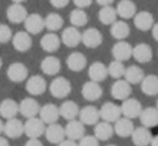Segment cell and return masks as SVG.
<instances>
[{
	"label": "cell",
	"instance_id": "obj_10",
	"mask_svg": "<svg viewBox=\"0 0 158 146\" xmlns=\"http://www.w3.org/2000/svg\"><path fill=\"white\" fill-rule=\"evenodd\" d=\"M40 119L44 123V125H52L56 124L59 118V109L54 103H46L40 109L39 112Z\"/></svg>",
	"mask_w": 158,
	"mask_h": 146
},
{
	"label": "cell",
	"instance_id": "obj_13",
	"mask_svg": "<svg viewBox=\"0 0 158 146\" xmlns=\"http://www.w3.org/2000/svg\"><path fill=\"white\" fill-rule=\"evenodd\" d=\"M80 121L83 125L86 126H94L99 123L100 115L99 110L94 105H86L83 109L80 110L79 113Z\"/></svg>",
	"mask_w": 158,
	"mask_h": 146
},
{
	"label": "cell",
	"instance_id": "obj_49",
	"mask_svg": "<svg viewBox=\"0 0 158 146\" xmlns=\"http://www.w3.org/2000/svg\"><path fill=\"white\" fill-rule=\"evenodd\" d=\"M0 146H10V143L6 138L0 136Z\"/></svg>",
	"mask_w": 158,
	"mask_h": 146
},
{
	"label": "cell",
	"instance_id": "obj_14",
	"mask_svg": "<svg viewBox=\"0 0 158 146\" xmlns=\"http://www.w3.org/2000/svg\"><path fill=\"white\" fill-rule=\"evenodd\" d=\"M3 133L10 139H19L24 134V124L19 118L8 119L3 125Z\"/></svg>",
	"mask_w": 158,
	"mask_h": 146
},
{
	"label": "cell",
	"instance_id": "obj_44",
	"mask_svg": "<svg viewBox=\"0 0 158 146\" xmlns=\"http://www.w3.org/2000/svg\"><path fill=\"white\" fill-rule=\"evenodd\" d=\"M50 3L56 9H63L68 6L69 1L68 0H51Z\"/></svg>",
	"mask_w": 158,
	"mask_h": 146
},
{
	"label": "cell",
	"instance_id": "obj_32",
	"mask_svg": "<svg viewBox=\"0 0 158 146\" xmlns=\"http://www.w3.org/2000/svg\"><path fill=\"white\" fill-rule=\"evenodd\" d=\"M116 14L119 15L122 18L129 19L132 18L135 14H137V6H135V2L131 0H122L117 3Z\"/></svg>",
	"mask_w": 158,
	"mask_h": 146
},
{
	"label": "cell",
	"instance_id": "obj_27",
	"mask_svg": "<svg viewBox=\"0 0 158 146\" xmlns=\"http://www.w3.org/2000/svg\"><path fill=\"white\" fill-rule=\"evenodd\" d=\"M131 139H132V143L135 146H148L152 142L153 136L148 128L138 127L133 130Z\"/></svg>",
	"mask_w": 158,
	"mask_h": 146
},
{
	"label": "cell",
	"instance_id": "obj_38",
	"mask_svg": "<svg viewBox=\"0 0 158 146\" xmlns=\"http://www.w3.org/2000/svg\"><path fill=\"white\" fill-rule=\"evenodd\" d=\"M116 10L112 6H103L98 12V18L100 23H102L103 25H112L113 23L116 22Z\"/></svg>",
	"mask_w": 158,
	"mask_h": 146
},
{
	"label": "cell",
	"instance_id": "obj_50",
	"mask_svg": "<svg viewBox=\"0 0 158 146\" xmlns=\"http://www.w3.org/2000/svg\"><path fill=\"white\" fill-rule=\"evenodd\" d=\"M151 146H158V136H154L152 139V142H151Z\"/></svg>",
	"mask_w": 158,
	"mask_h": 146
},
{
	"label": "cell",
	"instance_id": "obj_53",
	"mask_svg": "<svg viewBox=\"0 0 158 146\" xmlns=\"http://www.w3.org/2000/svg\"><path fill=\"white\" fill-rule=\"evenodd\" d=\"M106 146H116V145H114V144H109V145H106Z\"/></svg>",
	"mask_w": 158,
	"mask_h": 146
},
{
	"label": "cell",
	"instance_id": "obj_4",
	"mask_svg": "<svg viewBox=\"0 0 158 146\" xmlns=\"http://www.w3.org/2000/svg\"><path fill=\"white\" fill-rule=\"evenodd\" d=\"M27 16L28 12L25 6L21 4V1H15L6 9V18L13 24L24 23Z\"/></svg>",
	"mask_w": 158,
	"mask_h": 146
},
{
	"label": "cell",
	"instance_id": "obj_30",
	"mask_svg": "<svg viewBox=\"0 0 158 146\" xmlns=\"http://www.w3.org/2000/svg\"><path fill=\"white\" fill-rule=\"evenodd\" d=\"M114 132L121 138H128L131 136L133 130H135V126L133 123L131 121V119H128L126 117H121L115 123L114 127Z\"/></svg>",
	"mask_w": 158,
	"mask_h": 146
},
{
	"label": "cell",
	"instance_id": "obj_5",
	"mask_svg": "<svg viewBox=\"0 0 158 146\" xmlns=\"http://www.w3.org/2000/svg\"><path fill=\"white\" fill-rule=\"evenodd\" d=\"M102 34L97 28L90 27L81 34V42L88 48H96L102 44Z\"/></svg>",
	"mask_w": 158,
	"mask_h": 146
},
{
	"label": "cell",
	"instance_id": "obj_54",
	"mask_svg": "<svg viewBox=\"0 0 158 146\" xmlns=\"http://www.w3.org/2000/svg\"><path fill=\"white\" fill-rule=\"evenodd\" d=\"M156 109L158 110V100H157V107H156Z\"/></svg>",
	"mask_w": 158,
	"mask_h": 146
},
{
	"label": "cell",
	"instance_id": "obj_9",
	"mask_svg": "<svg viewBox=\"0 0 158 146\" xmlns=\"http://www.w3.org/2000/svg\"><path fill=\"white\" fill-rule=\"evenodd\" d=\"M40 109L41 107H40L39 102L33 98L23 99L19 104V113H21L27 119L37 116L40 112Z\"/></svg>",
	"mask_w": 158,
	"mask_h": 146
},
{
	"label": "cell",
	"instance_id": "obj_7",
	"mask_svg": "<svg viewBox=\"0 0 158 146\" xmlns=\"http://www.w3.org/2000/svg\"><path fill=\"white\" fill-rule=\"evenodd\" d=\"M6 75L9 79L13 83H22L28 77V69L22 63H13L9 66L6 70Z\"/></svg>",
	"mask_w": 158,
	"mask_h": 146
},
{
	"label": "cell",
	"instance_id": "obj_3",
	"mask_svg": "<svg viewBox=\"0 0 158 146\" xmlns=\"http://www.w3.org/2000/svg\"><path fill=\"white\" fill-rule=\"evenodd\" d=\"M100 118L103 119L106 123H116L121 118V107L114 102H106L101 105L99 110Z\"/></svg>",
	"mask_w": 158,
	"mask_h": 146
},
{
	"label": "cell",
	"instance_id": "obj_17",
	"mask_svg": "<svg viewBox=\"0 0 158 146\" xmlns=\"http://www.w3.org/2000/svg\"><path fill=\"white\" fill-rule=\"evenodd\" d=\"M46 140L52 144H59L64 140L66 134H64V128L59 124H52L48 125L45 128V132H44Z\"/></svg>",
	"mask_w": 158,
	"mask_h": 146
},
{
	"label": "cell",
	"instance_id": "obj_41",
	"mask_svg": "<svg viewBox=\"0 0 158 146\" xmlns=\"http://www.w3.org/2000/svg\"><path fill=\"white\" fill-rule=\"evenodd\" d=\"M12 29L6 24H0V43H8L12 40Z\"/></svg>",
	"mask_w": 158,
	"mask_h": 146
},
{
	"label": "cell",
	"instance_id": "obj_23",
	"mask_svg": "<svg viewBox=\"0 0 158 146\" xmlns=\"http://www.w3.org/2000/svg\"><path fill=\"white\" fill-rule=\"evenodd\" d=\"M60 41L68 47H75L81 43V32L73 26L67 27L61 32Z\"/></svg>",
	"mask_w": 158,
	"mask_h": 146
},
{
	"label": "cell",
	"instance_id": "obj_42",
	"mask_svg": "<svg viewBox=\"0 0 158 146\" xmlns=\"http://www.w3.org/2000/svg\"><path fill=\"white\" fill-rule=\"evenodd\" d=\"M77 146H99V141L94 136H84Z\"/></svg>",
	"mask_w": 158,
	"mask_h": 146
},
{
	"label": "cell",
	"instance_id": "obj_2",
	"mask_svg": "<svg viewBox=\"0 0 158 146\" xmlns=\"http://www.w3.org/2000/svg\"><path fill=\"white\" fill-rule=\"evenodd\" d=\"M45 125L38 117H33L26 120L24 124V133L29 139H39L45 132Z\"/></svg>",
	"mask_w": 158,
	"mask_h": 146
},
{
	"label": "cell",
	"instance_id": "obj_45",
	"mask_svg": "<svg viewBox=\"0 0 158 146\" xmlns=\"http://www.w3.org/2000/svg\"><path fill=\"white\" fill-rule=\"evenodd\" d=\"M25 146H43V143L39 140V139H29Z\"/></svg>",
	"mask_w": 158,
	"mask_h": 146
},
{
	"label": "cell",
	"instance_id": "obj_26",
	"mask_svg": "<svg viewBox=\"0 0 158 146\" xmlns=\"http://www.w3.org/2000/svg\"><path fill=\"white\" fill-rule=\"evenodd\" d=\"M60 38L55 32H48L45 34L40 40V45L42 50L48 53H54L58 51L60 46Z\"/></svg>",
	"mask_w": 158,
	"mask_h": 146
},
{
	"label": "cell",
	"instance_id": "obj_37",
	"mask_svg": "<svg viewBox=\"0 0 158 146\" xmlns=\"http://www.w3.org/2000/svg\"><path fill=\"white\" fill-rule=\"evenodd\" d=\"M64 26V18L58 13H48L44 18V28L51 32L58 31Z\"/></svg>",
	"mask_w": 158,
	"mask_h": 146
},
{
	"label": "cell",
	"instance_id": "obj_48",
	"mask_svg": "<svg viewBox=\"0 0 158 146\" xmlns=\"http://www.w3.org/2000/svg\"><path fill=\"white\" fill-rule=\"evenodd\" d=\"M152 34H153V38L158 42V23L155 24L152 28Z\"/></svg>",
	"mask_w": 158,
	"mask_h": 146
},
{
	"label": "cell",
	"instance_id": "obj_28",
	"mask_svg": "<svg viewBox=\"0 0 158 146\" xmlns=\"http://www.w3.org/2000/svg\"><path fill=\"white\" fill-rule=\"evenodd\" d=\"M41 71L46 75H56L61 69V63L57 57L48 56L41 61Z\"/></svg>",
	"mask_w": 158,
	"mask_h": 146
},
{
	"label": "cell",
	"instance_id": "obj_35",
	"mask_svg": "<svg viewBox=\"0 0 158 146\" xmlns=\"http://www.w3.org/2000/svg\"><path fill=\"white\" fill-rule=\"evenodd\" d=\"M125 81L128 84H133V85H137V84H141V82L144 79V71L143 69H141L138 66H129L128 68L125 70Z\"/></svg>",
	"mask_w": 158,
	"mask_h": 146
},
{
	"label": "cell",
	"instance_id": "obj_16",
	"mask_svg": "<svg viewBox=\"0 0 158 146\" xmlns=\"http://www.w3.org/2000/svg\"><path fill=\"white\" fill-rule=\"evenodd\" d=\"M26 90L31 96H40L46 90V81L41 75H33L27 79Z\"/></svg>",
	"mask_w": 158,
	"mask_h": 146
},
{
	"label": "cell",
	"instance_id": "obj_33",
	"mask_svg": "<svg viewBox=\"0 0 158 146\" xmlns=\"http://www.w3.org/2000/svg\"><path fill=\"white\" fill-rule=\"evenodd\" d=\"M141 90L146 96H156L158 95V76L150 74L144 76L141 82Z\"/></svg>",
	"mask_w": 158,
	"mask_h": 146
},
{
	"label": "cell",
	"instance_id": "obj_29",
	"mask_svg": "<svg viewBox=\"0 0 158 146\" xmlns=\"http://www.w3.org/2000/svg\"><path fill=\"white\" fill-rule=\"evenodd\" d=\"M19 114V103L13 99H4L0 103V115L4 119L15 118Z\"/></svg>",
	"mask_w": 158,
	"mask_h": 146
},
{
	"label": "cell",
	"instance_id": "obj_1",
	"mask_svg": "<svg viewBox=\"0 0 158 146\" xmlns=\"http://www.w3.org/2000/svg\"><path fill=\"white\" fill-rule=\"evenodd\" d=\"M71 83L64 76H57L50 84V92L54 98L64 99L71 92Z\"/></svg>",
	"mask_w": 158,
	"mask_h": 146
},
{
	"label": "cell",
	"instance_id": "obj_21",
	"mask_svg": "<svg viewBox=\"0 0 158 146\" xmlns=\"http://www.w3.org/2000/svg\"><path fill=\"white\" fill-rule=\"evenodd\" d=\"M82 96L87 101H97L102 96V87L98 83L88 81L82 86Z\"/></svg>",
	"mask_w": 158,
	"mask_h": 146
},
{
	"label": "cell",
	"instance_id": "obj_40",
	"mask_svg": "<svg viewBox=\"0 0 158 146\" xmlns=\"http://www.w3.org/2000/svg\"><path fill=\"white\" fill-rule=\"evenodd\" d=\"M125 66L123 63H119V61L113 60L110 63L108 67V74L110 76H112L113 79H121L122 76H124L125 74Z\"/></svg>",
	"mask_w": 158,
	"mask_h": 146
},
{
	"label": "cell",
	"instance_id": "obj_43",
	"mask_svg": "<svg viewBox=\"0 0 158 146\" xmlns=\"http://www.w3.org/2000/svg\"><path fill=\"white\" fill-rule=\"evenodd\" d=\"M73 3L77 6V9L83 10V9H85V8H88V6L93 3V1L92 0H74Z\"/></svg>",
	"mask_w": 158,
	"mask_h": 146
},
{
	"label": "cell",
	"instance_id": "obj_11",
	"mask_svg": "<svg viewBox=\"0 0 158 146\" xmlns=\"http://www.w3.org/2000/svg\"><path fill=\"white\" fill-rule=\"evenodd\" d=\"M64 134L67 139L71 141H77L81 140L85 136V127L80 120L73 119L70 120L64 127Z\"/></svg>",
	"mask_w": 158,
	"mask_h": 146
},
{
	"label": "cell",
	"instance_id": "obj_15",
	"mask_svg": "<svg viewBox=\"0 0 158 146\" xmlns=\"http://www.w3.org/2000/svg\"><path fill=\"white\" fill-rule=\"evenodd\" d=\"M131 91L132 89L130 84L127 83L125 79H117L111 87V95L116 100H127L131 95Z\"/></svg>",
	"mask_w": 158,
	"mask_h": 146
},
{
	"label": "cell",
	"instance_id": "obj_19",
	"mask_svg": "<svg viewBox=\"0 0 158 146\" xmlns=\"http://www.w3.org/2000/svg\"><path fill=\"white\" fill-rule=\"evenodd\" d=\"M66 63L68 66L69 70L73 72H80L85 69L87 65V59L85 55L81 52H73L67 57Z\"/></svg>",
	"mask_w": 158,
	"mask_h": 146
},
{
	"label": "cell",
	"instance_id": "obj_24",
	"mask_svg": "<svg viewBox=\"0 0 158 146\" xmlns=\"http://www.w3.org/2000/svg\"><path fill=\"white\" fill-rule=\"evenodd\" d=\"M132 57L140 63H148L152 60L153 52L148 44L140 43L132 48Z\"/></svg>",
	"mask_w": 158,
	"mask_h": 146
},
{
	"label": "cell",
	"instance_id": "obj_31",
	"mask_svg": "<svg viewBox=\"0 0 158 146\" xmlns=\"http://www.w3.org/2000/svg\"><path fill=\"white\" fill-rule=\"evenodd\" d=\"M58 109H59V115L69 121L73 120V119H75V117L79 116L80 107L74 101H71V100L64 101V102L61 103V105Z\"/></svg>",
	"mask_w": 158,
	"mask_h": 146
},
{
	"label": "cell",
	"instance_id": "obj_46",
	"mask_svg": "<svg viewBox=\"0 0 158 146\" xmlns=\"http://www.w3.org/2000/svg\"><path fill=\"white\" fill-rule=\"evenodd\" d=\"M58 146H77V143L74 142V141L68 140V139H64L61 143H59Z\"/></svg>",
	"mask_w": 158,
	"mask_h": 146
},
{
	"label": "cell",
	"instance_id": "obj_20",
	"mask_svg": "<svg viewBox=\"0 0 158 146\" xmlns=\"http://www.w3.org/2000/svg\"><path fill=\"white\" fill-rule=\"evenodd\" d=\"M108 67L103 63L95 61L88 68V76L90 81L99 84L108 77Z\"/></svg>",
	"mask_w": 158,
	"mask_h": 146
},
{
	"label": "cell",
	"instance_id": "obj_39",
	"mask_svg": "<svg viewBox=\"0 0 158 146\" xmlns=\"http://www.w3.org/2000/svg\"><path fill=\"white\" fill-rule=\"evenodd\" d=\"M69 19H70V23L72 24L73 27L77 28V27H83V26H85L87 24L88 16L84 10L74 9V10L71 11Z\"/></svg>",
	"mask_w": 158,
	"mask_h": 146
},
{
	"label": "cell",
	"instance_id": "obj_8",
	"mask_svg": "<svg viewBox=\"0 0 158 146\" xmlns=\"http://www.w3.org/2000/svg\"><path fill=\"white\" fill-rule=\"evenodd\" d=\"M132 46L126 41H117L112 47V55L114 59L119 63L127 61L132 57Z\"/></svg>",
	"mask_w": 158,
	"mask_h": 146
},
{
	"label": "cell",
	"instance_id": "obj_47",
	"mask_svg": "<svg viewBox=\"0 0 158 146\" xmlns=\"http://www.w3.org/2000/svg\"><path fill=\"white\" fill-rule=\"evenodd\" d=\"M113 0H97V3L99 4V6H101L102 8L103 6H111V4H113Z\"/></svg>",
	"mask_w": 158,
	"mask_h": 146
},
{
	"label": "cell",
	"instance_id": "obj_18",
	"mask_svg": "<svg viewBox=\"0 0 158 146\" xmlns=\"http://www.w3.org/2000/svg\"><path fill=\"white\" fill-rule=\"evenodd\" d=\"M12 44L16 51L25 53L32 46V39L26 31H19L12 37Z\"/></svg>",
	"mask_w": 158,
	"mask_h": 146
},
{
	"label": "cell",
	"instance_id": "obj_22",
	"mask_svg": "<svg viewBox=\"0 0 158 146\" xmlns=\"http://www.w3.org/2000/svg\"><path fill=\"white\" fill-rule=\"evenodd\" d=\"M140 123L144 128H153L158 125V110L154 107H148L142 110L139 116Z\"/></svg>",
	"mask_w": 158,
	"mask_h": 146
},
{
	"label": "cell",
	"instance_id": "obj_12",
	"mask_svg": "<svg viewBox=\"0 0 158 146\" xmlns=\"http://www.w3.org/2000/svg\"><path fill=\"white\" fill-rule=\"evenodd\" d=\"M24 26L27 34H38L44 29V18L38 13H32L26 17Z\"/></svg>",
	"mask_w": 158,
	"mask_h": 146
},
{
	"label": "cell",
	"instance_id": "obj_52",
	"mask_svg": "<svg viewBox=\"0 0 158 146\" xmlns=\"http://www.w3.org/2000/svg\"><path fill=\"white\" fill-rule=\"evenodd\" d=\"M1 67H2V59L0 58V69H1Z\"/></svg>",
	"mask_w": 158,
	"mask_h": 146
},
{
	"label": "cell",
	"instance_id": "obj_36",
	"mask_svg": "<svg viewBox=\"0 0 158 146\" xmlns=\"http://www.w3.org/2000/svg\"><path fill=\"white\" fill-rule=\"evenodd\" d=\"M111 34L114 39L124 41L130 34V27L124 21H116L111 26Z\"/></svg>",
	"mask_w": 158,
	"mask_h": 146
},
{
	"label": "cell",
	"instance_id": "obj_25",
	"mask_svg": "<svg viewBox=\"0 0 158 146\" xmlns=\"http://www.w3.org/2000/svg\"><path fill=\"white\" fill-rule=\"evenodd\" d=\"M133 24L141 31H148L154 26V17L148 11H141L135 15Z\"/></svg>",
	"mask_w": 158,
	"mask_h": 146
},
{
	"label": "cell",
	"instance_id": "obj_6",
	"mask_svg": "<svg viewBox=\"0 0 158 146\" xmlns=\"http://www.w3.org/2000/svg\"><path fill=\"white\" fill-rule=\"evenodd\" d=\"M119 107H121L122 114L128 119H133L139 117L142 110H143L141 102L135 98H128L127 100L123 101Z\"/></svg>",
	"mask_w": 158,
	"mask_h": 146
},
{
	"label": "cell",
	"instance_id": "obj_51",
	"mask_svg": "<svg viewBox=\"0 0 158 146\" xmlns=\"http://www.w3.org/2000/svg\"><path fill=\"white\" fill-rule=\"evenodd\" d=\"M3 121L0 119V136H1V133H3Z\"/></svg>",
	"mask_w": 158,
	"mask_h": 146
},
{
	"label": "cell",
	"instance_id": "obj_34",
	"mask_svg": "<svg viewBox=\"0 0 158 146\" xmlns=\"http://www.w3.org/2000/svg\"><path fill=\"white\" fill-rule=\"evenodd\" d=\"M94 133V136L98 141H108L114 134V129L111 126V124L106 123V121H101V123H98L95 126Z\"/></svg>",
	"mask_w": 158,
	"mask_h": 146
}]
</instances>
